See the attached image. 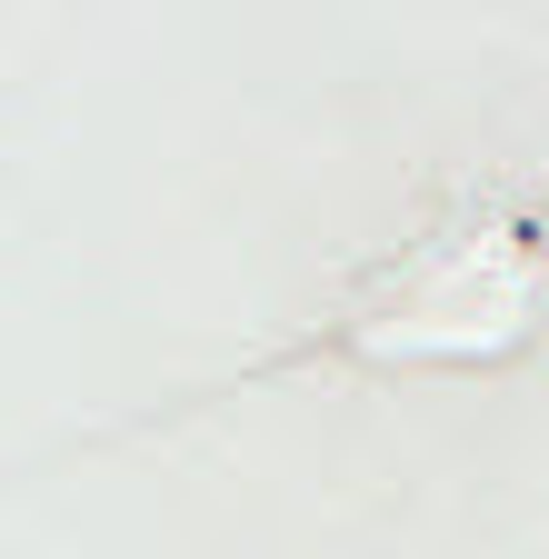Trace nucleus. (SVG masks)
Here are the masks:
<instances>
[]
</instances>
